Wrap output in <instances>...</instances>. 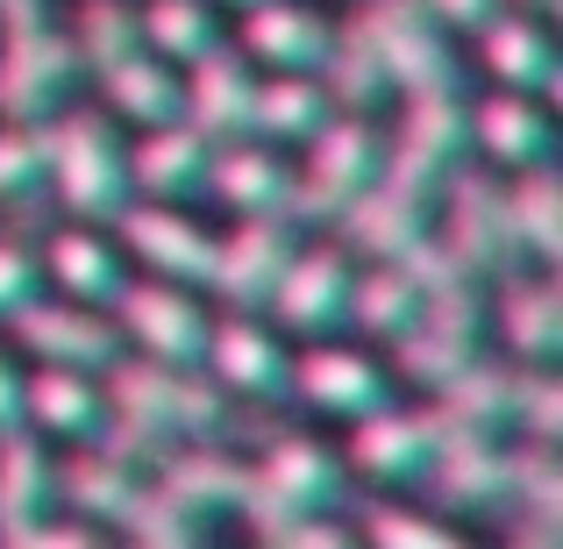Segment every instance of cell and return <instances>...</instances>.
Wrapping results in <instances>:
<instances>
[{"mask_svg": "<svg viewBox=\"0 0 563 549\" xmlns=\"http://www.w3.org/2000/svg\"><path fill=\"white\" fill-rule=\"evenodd\" d=\"M350 471L329 442L314 436H272L250 464V493L235 507V521L264 542H343L350 528L335 521Z\"/></svg>", "mask_w": 563, "mask_h": 549, "instance_id": "6da1fadb", "label": "cell"}, {"mask_svg": "<svg viewBox=\"0 0 563 549\" xmlns=\"http://www.w3.org/2000/svg\"><path fill=\"white\" fill-rule=\"evenodd\" d=\"M51 157H43V193H57L71 221H114L136 193H129V157H122V129L108 108H65L43 122Z\"/></svg>", "mask_w": 563, "mask_h": 549, "instance_id": "7a4b0ae2", "label": "cell"}, {"mask_svg": "<svg viewBox=\"0 0 563 549\" xmlns=\"http://www.w3.org/2000/svg\"><path fill=\"white\" fill-rule=\"evenodd\" d=\"M79 86L71 36L51 0H0V122H51Z\"/></svg>", "mask_w": 563, "mask_h": 549, "instance_id": "3957f363", "label": "cell"}, {"mask_svg": "<svg viewBox=\"0 0 563 549\" xmlns=\"http://www.w3.org/2000/svg\"><path fill=\"white\" fill-rule=\"evenodd\" d=\"M385 165V129L357 108H329V122L300 143L292 165V221H335Z\"/></svg>", "mask_w": 563, "mask_h": 549, "instance_id": "277c9868", "label": "cell"}, {"mask_svg": "<svg viewBox=\"0 0 563 549\" xmlns=\"http://www.w3.org/2000/svg\"><path fill=\"white\" fill-rule=\"evenodd\" d=\"M114 336L122 350L151 364H179V371H200V343H207V300L200 286H179V278H151V272H129V286L114 293Z\"/></svg>", "mask_w": 563, "mask_h": 549, "instance_id": "5b68a950", "label": "cell"}, {"mask_svg": "<svg viewBox=\"0 0 563 549\" xmlns=\"http://www.w3.org/2000/svg\"><path fill=\"white\" fill-rule=\"evenodd\" d=\"M464 165V100L456 86H435V94H399V122L385 129V165L378 179L435 200V186Z\"/></svg>", "mask_w": 563, "mask_h": 549, "instance_id": "8992f818", "label": "cell"}, {"mask_svg": "<svg viewBox=\"0 0 563 549\" xmlns=\"http://www.w3.org/2000/svg\"><path fill=\"white\" fill-rule=\"evenodd\" d=\"M350 22L372 36L385 94H435V86H456V51L450 29L428 22L421 0H357Z\"/></svg>", "mask_w": 563, "mask_h": 549, "instance_id": "52a82bcc", "label": "cell"}, {"mask_svg": "<svg viewBox=\"0 0 563 549\" xmlns=\"http://www.w3.org/2000/svg\"><path fill=\"white\" fill-rule=\"evenodd\" d=\"M300 221L292 215H235L229 229H214V264H207V293L235 315H264L278 272H286Z\"/></svg>", "mask_w": 563, "mask_h": 549, "instance_id": "ba28073f", "label": "cell"}, {"mask_svg": "<svg viewBox=\"0 0 563 549\" xmlns=\"http://www.w3.org/2000/svg\"><path fill=\"white\" fill-rule=\"evenodd\" d=\"M108 229H114V243H122L129 272L179 278V286H207L214 229H207L200 215H186V200H129Z\"/></svg>", "mask_w": 563, "mask_h": 549, "instance_id": "9c48e42d", "label": "cell"}, {"mask_svg": "<svg viewBox=\"0 0 563 549\" xmlns=\"http://www.w3.org/2000/svg\"><path fill=\"white\" fill-rule=\"evenodd\" d=\"M350 278H357V257L343 243H292L286 272H278L272 300H264V321L278 336H335L350 307Z\"/></svg>", "mask_w": 563, "mask_h": 549, "instance_id": "30bf717a", "label": "cell"}, {"mask_svg": "<svg viewBox=\"0 0 563 549\" xmlns=\"http://www.w3.org/2000/svg\"><path fill=\"white\" fill-rule=\"evenodd\" d=\"M300 407H314L321 421H357L378 399H393V371L378 364L372 343H335V336H307V350H292V385Z\"/></svg>", "mask_w": 563, "mask_h": 549, "instance_id": "8fae6325", "label": "cell"}, {"mask_svg": "<svg viewBox=\"0 0 563 549\" xmlns=\"http://www.w3.org/2000/svg\"><path fill=\"white\" fill-rule=\"evenodd\" d=\"M8 343L29 364H79V371H108L122 358V336H114L108 307L65 300V293H36L22 315L8 321Z\"/></svg>", "mask_w": 563, "mask_h": 549, "instance_id": "7c38bea8", "label": "cell"}, {"mask_svg": "<svg viewBox=\"0 0 563 549\" xmlns=\"http://www.w3.org/2000/svg\"><path fill=\"white\" fill-rule=\"evenodd\" d=\"M200 371L221 385V399H286L292 385V343L272 329L264 315H221L207 321V343H200Z\"/></svg>", "mask_w": 563, "mask_h": 549, "instance_id": "4fadbf2b", "label": "cell"}, {"mask_svg": "<svg viewBox=\"0 0 563 549\" xmlns=\"http://www.w3.org/2000/svg\"><path fill=\"white\" fill-rule=\"evenodd\" d=\"M343 471L364 485H413L428 471V457H435L442 428L428 407H399V399H378L372 414H357V421H343Z\"/></svg>", "mask_w": 563, "mask_h": 549, "instance_id": "5bb4252c", "label": "cell"}, {"mask_svg": "<svg viewBox=\"0 0 563 549\" xmlns=\"http://www.w3.org/2000/svg\"><path fill=\"white\" fill-rule=\"evenodd\" d=\"M464 151H478L485 172H528L556 157V122L542 94H514V86H493L485 100L464 108Z\"/></svg>", "mask_w": 563, "mask_h": 549, "instance_id": "9a60e30c", "label": "cell"}, {"mask_svg": "<svg viewBox=\"0 0 563 549\" xmlns=\"http://www.w3.org/2000/svg\"><path fill=\"white\" fill-rule=\"evenodd\" d=\"M235 51L250 57L257 72H321L335 43V22L307 0H250L235 8Z\"/></svg>", "mask_w": 563, "mask_h": 549, "instance_id": "2e32d148", "label": "cell"}, {"mask_svg": "<svg viewBox=\"0 0 563 549\" xmlns=\"http://www.w3.org/2000/svg\"><path fill=\"white\" fill-rule=\"evenodd\" d=\"M250 94H257V65H250L229 36H221L214 51H200L192 65H179V114L207 143L250 136Z\"/></svg>", "mask_w": 563, "mask_h": 549, "instance_id": "e0dca14e", "label": "cell"}, {"mask_svg": "<svg viewBox=\"0 0 563 549\" xmlns=\"http://www.w3.org/2000/svg\"><path fill=\"white\" fill-rule=\"evenodd\" d=\"M478 72L493 86H514V94H556V36H550V14L536 8H514L499 0V14L478 29Z\"/></svg>", "mask_w": 563, "mask_h": 549, "instance_id": "ac0fdd59", "label": "cell"}, {"mask_svg": "<svg viewBox=\"0 0 563 549\" xmlns=\"http://www.w3.org/2000/svg\"><path fill=\"white\" fill-rule=\"evenodd\" d=\"M435 193H442V221H428V229L450 243V257L464 264L471 278L499 272V257L514 264L507 229H499V179H493V172H464V165H456Z\"/></svg>", "mask_w": 563, "mask_h": 549, "instance_id": "d6986e66", "label": "cell"}, {"mask_svg": "<svg viewBox=\"0 0 563 549\" xmlns=\"http://www.w3.org/2000/svg\"><path fill=\"white\" fill-rule=\"evenodd\" d=\"M36 264H43V286L65 293V300H86V307H114V293L129 286V257L108 221H65L43 243Z\"/></svg>", "mask_w": 563, "mask_h": 549, "instance_id": "ffe728a7", "label": "cell"}, {"mask_svg": "<svg viewBox=\"0 0 563 549\" xmlns=\"http://www.w3.org/2000/svg\"><path fill=\"white\" fill-rule=\"evenodd\" d=\"M122 157H129V193H136V200H192V193H207V157H214V143H207L186 114H172V122L136 129V143H122Z\"/></svg>", "mask_w": 563, "mask_h": 549, "instance_id": "44dd1931", "label": "cell"}, {"mask_svg": "<svg viewBox=\"0 0 563 549\" xmlns=\"http://www.w3.org/2000/svg\"><path fill=\"white\" fill-rule=\"evenodd\" d=\"M151 471H157V485H165V493L179 499L200 528L214 521V514H235V507H243V493H250V464H243V457H221L214 436L172 442Z\"/></svg>", "mask_w": 563, "mask_h": 549, "instance_id": "7402d4cb", "label": "cell"}, {"mask_svg": "<svg viewBox=\"0 0 563 549\" xmlns=\"http://www.w3.org/2000/svg\"><path fill=\"white\" fill-rule=\"evenodd\" d=\"M207 193L229 215H292V165L278 143L257 136H229L207 157Z\"/></svg>", "mask_w": 563, "mask_h": 549, "instance_id": "603a6c76", "label": "cell"}, {"mask_svg": "<svg viewBox=\"0 0 563 549\" xmlns=\"http://www.w3.org/2000/svg\"><path fill=\"white\" fill-rule=\"evenodd\" d=\"M108 414L100 399V371L79 364H22V428H36L43 442H86Z\"/></svg>", "mask_w": 563, "mask_h": 549, "instance_id": "cb8c5ba5", "label": "cell"}, {"mask_svg": "<svg viewBox=\"0 0 563 549\" xmlns=\"http://www.w3.org/2000/svg\"><path fill=\"white\" fill-rule=\"evenodd\" d=\"M136 485H143V471L129 464V457H114L108 442L86 436L79 457H65V464H57L51 507H65L71 521H86V528H114V521H122V507L136 499Z\"/></svg>", "mask_w": 563, "mask_h": 549, "instance_id": "d4e9b609", "label": "cell"}, {"mask_svg": "<svg viewBox=\"0 0 563 549\" xmlns=\"http://www.w3.org/2000/svg\"><path fill=\"white\" fill-rule=\"evenodd\" d=\"M493 321H499V343H507L514 364H550L563 343V300H556L550 264L507 272V293L493 300Z\"/></svg>", "mask_w": 563, "mask_h": 549, "instance_id": "484cf974", "label": "cell"}, {"mask_svg": "<svg viewBox=\"0 0 563 549\" xmlns=\"http://www.w3.org/2000/svg\"><path fill=\"white\" fill-rule=\"evenodd\" d=\"M428 229V200L421 193H407V186H393V179H372L357 193V200L335 215V235H343V250L350 257H399V250L413 243V235Z\"/></svg>", "mask_w": 563, "mask_h": 549, "instance_id": "4316f807", "label": "cell"}, {"mask_svg": "<svg viewBox=\"0 0 563 549\" xmlns=\"http://www.w3.org/2000/svg\"><path fill=\"white\" fill-rule=\"evenodd\" d=\"M329 86L321 72H257V94H250V136L278 143V151H300L321 122H329Z\"/></svg>", "mask_w": 563, "mask_h": 549, "instance_id": "83f0119b", "label": "cell"}, {"mask_svg": "<svg viewBox=\"0 0 563 549\" xmlns=\"http://www.w3.org/2000/svg\"><path fill=\"white\" fill-rule=\"evenodd\" d=\"M413 321H421V286H413L407 264H399V257L357 264V278H350V307H343V329H357L364 343H393V336H407Z\"/></svg>", "mask_w": 563, "mask_h": 549, "instance_id": "f1b7e54d", "label": "cell"}, {"mask_svg": "<svg viewBox=\"0 0 563 549\" xmlns=\"http://www.w3.org/2000/svg\"><path fill=\"white\" fill-rule=\"evenodd\" d=\"M499 229H507V250L514 264H556V172L550 165H528V172H507L499 186Z\"/></svg>", "mask_w": 563, "mask_h": 549, "instance_id": "f546056e", "label": "cell"}, {"mask_svg": "<svg viewBox=\"0 0 563 549\" xmlns=\"http://www.w3.org/2000/svg\"><path fill=\"white\" fill-rule=\"evenodd\" d=\"M57 457L36 428H8L0 436V542H14L36 514H51Z\"/></svg>", "mask_w": 563, "mask_h": 549, "instance_id": "4dcf8cb0", "label": "cell"}, {"mask_svg": "<svg viewBox=\"0 0 563 549\" xmlns=\"http://www.w3.org/2000/svg\"><path fill=\"white\" fill-rule=\"evenodd\" d=\"M93 79H100V108L129 129H151L179 114V65H165L157 51H129L108 72H93Z\"/></svg>", "mask_w": 563, "mask_h": 549, "instance_id": "1f68e13d", "label": "cell"}, {"mask_svg": "<svg viewBox=\"0 0 563 549\" xmlns=\"http://www.w3.org/2000/svg\"><path fill=\"white\" fill-rule=\"evenodd\" d=\"M136 36H143V51H157L165 65H192L200 51L221 43V8L214 0H143Z\"/></svg>", "mask_w": 563, "mask_h": 549, "instance_id": "d6a6232c", "label": "cell"}, {"mask_svg": "<svg viewBox=\"0 0 563 549\" xmlns=\"http://www.w3.org/2000/svg\"><path fill=\"white\" fill-rule=\"evenodd\" d=\"M71 57H79V72H108L114 57L143 51L136 36V8L129 0H79V14H71Z\"/></svg>", "mask_w": 563, "mask_h": 549, "instance_id": "836d02e7", "label": "cell"}, {"mask_svg": "<svg viewBox=\"0 0 563 549\" xmlns=\"http://www.w3.org/2000/svg\"><path fill=\"white\" fill-rule=\"evenodd\" d=\"M43 157H51L43 122H0V200L8 207L43 193Z\"/></svg>", "mask_w": 563, "mask_h": 549, "instance_id": "e575fe53", "label": "cell"}, {"mask_svg": "<svg viewBox=\"0 0 563 549\" xmlns=\"http://www.w3.org/2000/svg\"><path fill=\"white\" fill-rule=\"evenodd\" d=\"M114 528H122V536H136V542H172V549L200 536V521H192V514H186L157 479H151V485H136V499L122 507V521H114Z\"/></svg>", "mask_w": 563, "mask_h": 549, "instance_id": "d590c367", "label": "cell"}, {"mask_svg": "<svg viewBox=\"0 0 563 549\" xmlns=\"http://www.w3.org/2000/svg\"><path fill=\"white\" fill-rule=\"evenodd\" d=\"M350 536L393 542V549H456L450 521H428V514H407V507H364V521L350 528Z\"/></svg>", "mask_w": 563, "mask_h": 549, "instance_id": "8d00e7d4", "label": "cell"}, {"mask_svg": "<svg viewBox=\"0 0 563 549\" xmlns=\"http://www.w3.org/2000/svg\"><path fill=\"white\" fill-rule=\"evenodd\" d=\"M43 293V264H36V250H22L14 235H0V329H8L14 315H22L29 300Z\"/></svg>", "mask_w": 563, "mask_h": 549, "instance_id": "74e56055", "label": "cell"}, {"mask_svg": "<svg viewBox=\"0 0 563 549\" xmlns=\"http://www.w3.org/2000/svg\"><path fill=\"white\" fill-rule=\"evenodd\" d=\"M421 8H428V22L450 29V36H478V29L499 14V0H421Z\"/></svg>", "mask_w": 563, "mask_h": 549, "instance_id": "f35d334b", "label": "cell"}, {"mask_svg": "<svg viewBox=\"0 0 563 549\" xmlns=\"http://www.w3.org/2000/svg\"><path fill=\"white\" fill-rule=\"evenodd\" d=\"M8 428H22V358L14 343H0V436Z\"/></svg>", "mask_w": 563, "mask_h": 549, "instance_id": "ab89813d", "label": "cell"}, {"mask_svg": "<svg viewBox=\"0 0 563 549\" xmlns=\"http://www.w3.org/2000/svg\"><path fill=\"white\" fill-rule=\"evenodd\" d=\"M514 8H536V14H550V8H556V0H514Z\"/></svg>", "mask_w": 563, "mask_h": 549, "instance_id": "60d3db41", "label": "cell"}, {"mask_svg": "<svg viewBox=\"0 0 563 549\" xmlns=\"http://www.w3.org/2000/svg\"><path fill=\"white\" fill-rule=\"evenodd\" d=\"M214 8H229V14H235V8H250V0H214Z\"/></svg>", "mask_w": 563, "mask_h": 549, "instance_id": "b9f144b4", "label": "cell"}]
</instances>
